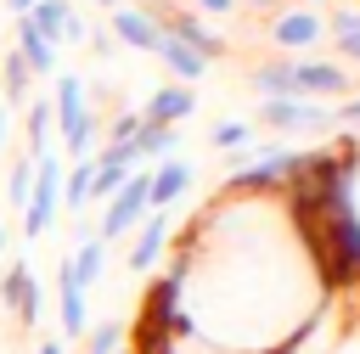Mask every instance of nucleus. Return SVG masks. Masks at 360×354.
Listing matches in <instances>:
<instances>
[{
  "mask_svg": "<svg viewBox=\"0 0 360 354\" xmlns=\"http://www.w3.org/2000/svg\"><path fill=\"white\" fill-rule=\"evenodd\" d=\"M0 303L17 315V326H39V281L28 270V258H11L0 275Z\"/></svg>",
  "mask_w": 360,
  "mask_h": 354,
  "instance_id": "nucleus-6",
  "label": "nucleus"
},
{
  "mask_svg": "<svg viewBox=\"0 0 360 354\" xmlns=\"http://www.w3.org/2000/svg\"><path fill=\"white\" fill-rule=\"evenodd\" d=\"M6 242H11V236H6V225H0V247H6Z\"/></svg>",
  "mask_w": 360,
  "mask_h": 354,
  "instance_id": "nucleus-36",
  "label": "nucleus"
},
{
  "mask_svg": "<svg viewBox=\"0 0 360 354\" xmlns=\"http://www.w3.org/2000/svg\"><path fill=\"white\" fill-rule=\"evenodd\" d=\"M321 34H326V17H321L315 6L281 11V17L270 22V45H281V51H315V45H321Z\"/></svg>",
  "mask_w": 360,
  "mask_h": 354,
  "instance_id": "nucleus-8",
  "label": "nucleus"
},
{
  "mask_svg": "<svg viewBox=\"0 0 360 354\" xmlns=\"http://www.w3.org/2000/svg\"><path fill=\"white\" fill-rule=\"evenodd\" d=\"M28 67H22V56L17 51H6V62H0V84H6V101H28Z\"/></svg>",
  "mask_w": 360,
  "mask_h": 354,
  "instance_id": "nucleus-23",
  "label": "nucleus"
},
{
  "mask_svg": "<svg viewBox=\"0 0 360 354\" xmlns=\"http://www.w3.org/2000/svg\"><path fill=\"white\" fill-rule=\"evenodd\" d=\"M68 264H73V275H79V287L90 292V287L101 281V270H107V242H96V236H90V242H79V247L68 253Z\"/></svg>",
  "mask_w": 360,
  "mask_h": 354,
  "instance_id": "nucleus-18",
  "label": "nucleus"
},
{
  "mask_svg": "<svg viewBox=\"0 0 360 354\" xmlns=\"http://www.w3.org/2000/svg\"><path fill=\"white\" fill-rule=\"evenodd\" d=\"M96 6H107V11H118V6H124V0H96Z\"/></svg>",
  "mask_w": 360,
  "mask_h": 354,
  "instance_id": "nucleus-35",
  "label": "nucleus"
},
{
  "mask_svg": "<svg viewBox=\"0 0 360 354\" xmlns=\"http://www.w3.org/2000/svg\"><path fill=\"white\" fill-rule=\"evenodd\" d=\"M56 315H62V337H84V326H90V315H84V287H79V275H73L68 258H62V270H56Z\"/></svg>",
  "mask_w": 360,
  "mask_h": 354,
  "instance_id": "nucleus-13",
  "label": "nucleus"
},
{
  "mask_svg": "<svg viewBox=\"0 0 360 354\" xmlns=\"http://www.w3.org/2000/svg\"><path fill=\"white\" fill-rule=\"evenodd\" d=\"M112 22V39L118 45H129V51H146V56H158V45H163V22L146 11V6H118V11H107Z\"/></svg>",
  "mask_w": 360,
  "mask_h": 354,
  "instance_id": "nucleus-7",
  "label": "nucleus"
},
{
  "mask_svg": "<svg viewBox=\"0 0 360 354\" xmlns=\"http://www.w3.org/2000/svg\"><path fill=\"white\" fill-rule=\"evenodd\" d=\"M197 6H202V11H214V17H231V11H236V0H197Z\"/></svg>",
  "mask_w": 360,
  "mask_h": 354,
  "instance_id": "nucleus-28",
  "label": "nucleus"
},
{
  "mask_svg": "<svg viewBox=\"0 0 360 354\" xmlns=\"http://www.w3.org/2000/svg\"><path fill=\"white\" fill-rule=\"evenodd\" d=\"M343 90H349V73H343L338 62H321V56L292 62V96L321 101V96H343Z\"/></svg>",
  "mask_w": 360,
  "mask_h": 354,
  "instance_id": "nucleus-9",
  "label": "nucleus"
},
{
  "mask_svg": "<svg viewBox=\"0 0 360 354\" xmlns=\"http://www.w3.org/2000/svg\"><path fill=\"white\" fill-rule=\"evenodd\" d=\"M17 56H22V67H28V73H62V67H56V56H62V51H56L45 34H34V28H28V17H17Z\"/></svg>",
  "mask_w": 360,
  "mask_h": 354,
  "instance_id": "nucleus-14",
  "label": "nucleus"
},
{
  "mask_svg": "<svg viewBox=\"0 0 360 354\" xmlns=\"http://www.w3.org/2000/svg\"><path fill=\"white\" fill-rule=\"evenodd\" d=\"M338 118H343V124H360V96H349V101H343V112H338Z\"/></svg>",
  "mask_w": 360,
  "mask_h": 354,
  "instance_id": "nucleus-29",
  "label": "nucleus"
},
{
  "mask_svg": "<svg viewBox=\"0 0 360 354\" xmlns=\"http://www.w3.org/2000/svg\"><path fill=\"white\" fill-rule=\"evenodd\" d=\"M62 169L68 163L56 152L34 157V185H28V202H22V236H45L56 225V214H62Z\"/></svg>",
  "mask_w": 360,
  "mask_h": 354,
  "instance_id": "nucleus-2",
  "label": "nucleus"
},
{
  "mask_svg": "<svg viewBox=\"0 0 360 354\" xmlns=\"http://www.w3.org/2000/svg\"><path fill=\"white\" fill-rule=\"evenodd\" d=\"M51 118H56V129H62V152H68L73 163L96 157V135H101V124H96V112H90V101H84V79H79V73H56Z\"/></svg>",
  "mask_w": 360,
  "mask_h": 354,
  "instance_id": "nucleus-1",
  "label": "nucleus"
},
{
  "mask_svg": "<svg viewBox=\"0 0 360 354\" xmlns=\"http://www.w3.org/2000/svg\"><path fill=\"white\" fill-rule=\"evenodd\" d=\"M191 112H197V90H191V84H163V90H152V101L141 107V118H146V124H163V129L186 124Z\"/></svg>",
  "mask_w": 360,
  "mask_h": 354,
  "instance_id": "nucleus-11",
  "label": "nucleus"
},
{
  "mask_svg": "<svg viewBox=\"0 0 360 354\" xmlns=\"http://www.w3.org/2000/svg\"><path fill=\"white\" fill-rule=\"evenodd\" d=\"M6 6H11L17 17H28V11H34V0H6Z\"/></svg>",
  "mask_w": 360,
  "mask_h": 354,
  "instance_id": "nucleus-33",
  "label": "nucleus"
},
{
  "mask_svg": "<svg viewBox=\"0 0 360 354\" xmlns=\"http://www.w3.org/2000/svg\"><path fill=\"white\" fill-rule=\"evenodd\" d=\"M51 129H56L51 101H45V96L28 101V157H45V152H51Z\"/></svg>",
  "mask_w": 360,
  "mask_h": 354,
  "instance_id": "nucleus-21",
  "label": "nucleus"
},
{
  "mask_svg": "<svg viewBox=\"0 0 360 354\" xmlns=\"http://www.w3.org/2000/svg\"><path fill=\"white\" fill-rule=\"evenodd\" d=\"M34 354H68V348H62V337H45V343H39Z\"/></svg>",
  "mask_w": 360,
  "mask_h": 354,
  "instance_id": "nucleus-31",
  "label": "nucleus"
},
{
  "mask_svg": "<svg viewBox=\"0 0 360 354\" xmlns=\"http://www.w3.org/2000/svg\"><path fill=\"white\" fill-rule=\"evenodd\" d=\"M248 79H253V90H259L264 101H287V96H292V62H259Z\"/></svg>",
  "mask_w": 360,
  "mask_h": 354,
  "instance_id": "nucleus-17",
  "label": "nucleus"
},
{
  "mask_svg": "<svg viewBox=\"0 0 360 354\" xmlns=\"http://www.w3.org/2000/svg\"><path fill=\"white\" fill-rule=\"evenodd\" d=\"M129 354H174V343H135Z\"/></svg>",
  "mask_w": 360,
  "mask_h": 354,
  "instance_id": "nucleus-30",
  "label": "nucleus"
},
{
  "mask_svg": "<svg viewBox=\"0 0 360 354\" xmlns=\"http://www.w3.org/2000/svg\"><path fill=\"white\" fill-rule=\"evenodd\" d=\"M186 191H191V163H186V157H163L158 169H146V202H152L158 214H169Z\"/></svg>",
  "mask_w": 360,
  "mask_h": 354,
  "instance_id": "nucleus-10",
  "label": "nucleus"
},
{
  "mask_svg": "<svg viewBox=\"0 0 360 354\" xmlns=\"http://www.w3.org/2000/svg\"><path fill=\"white\" fill-rule=\"evenodd\" d=\"M248 6H259V11H276V6H281V0H248Z\"/></svg>",
  "mask_w": 360,
  "mask_h": 354,
  "instance_id": "nucleus-34",
  "label": "nucleus"
},
{
  "mask_svg": "<svg viewBox=\"0 0 360 354\" xmlns=\"http://www.w3.org/2000/svg\"><path fill=\"white\" fill-rule=\"evenodd\" d=\"M129 146H135V157H174L180 135H174V129H163V124H146V118H141V129L129 135Z\"/></svg>",
  "mask_w": 360,
  "mask_h": 354,
  "instance_id": "nucleus-19",
  "label": "nucleus"
},
{
  "mask_svg": "<svg viewBox=\"0 0 360 354\" xmlns=\"http://www.w3.org/2000/svg\"><path fill=\"white\" fill-rule=\"evenodd\" d=\"M84 39H90V22L73 11V17H68V28H62V45H84Z\"/></svg>",
  "mask_w": 360,
  "mask_h": 354,
  "instance_id": "nucleus-27",
  "label": "nucleus"
},
{
  "mask_svg": "<svg viewBox=\"0 0 360 354\" xmlns=\"http://www.w3.org/2000/svg\"><path fill=\"white\" fill-rule=\"evenodd\" d=\"M152 214V202H146V169H135L112 197H107V208H101V230H96V242H118V236H129L141 219Z\"/></svg>",
  "mask_w": 360,
  "mask_h": 354,
  "instance_id": "nucleus-3",
  "label": "nucleus"
},
{
  "mask_svg": "<svg viewBox=\"0 0 360 354\" xmlns=\"http://www.w3.org/2000/svg\"><path fill=\"white\" fill-rule=\"evenodd\" d=\"M6 135H11V124H6V101H0V152H6Z\"/></svg>",
  "mask_w": 360,
  "mask_h": 354,
  "instance_id": "nucleus-32",
  "label": "nucleus"
},
{
  "mask_svg": "<svg viewBox=\"0 0 360 354\" xmlns=\"http://www.w3.org/2000/svg\"><path fill=\"white\" fill-rule=\"evenodd\" d=\"M62 208H90V157L62 169Z\"/></svg>",
  "mask_w": 360,
  "mask_h": 354,
  "instance_id": "nucleus-22",
  "label": "nucleus"
},
{
  "mask_svg": "<svg viewBox=\"0 0 360 354\" xmlns=\"http://www.w3.org/2000/svg\"><path fill=\"white\" fill-rule=\"evenodd\" d=\"M68 17H73V0H34L28 28H34V34H45V39L62 51V28H68Z\"/></svg>",
  "mask_w": 360,
  "mask_h": 354,
  "instance_id": "nucleus-16",
  "label": "nucleus"
},
{
  "mask_svg": "<svg viewBox=\"0 0 360 354\" xmlns=\"http://www.w3.org/2000/svg\"><path fill=\"white\" fill-rule=\"evenodd\" d=\"M248 140H253V129H248L242 118H219V124H214V146H219V152H236V146H248Z\"/></svg>",
  "mask_w": 360,
  "mask_h": 354,
  "instance_id": "nucleus-25",
  "label": "nucleus"
},
{
  "mask_svg": "<svg viewBox=\"0 0 360 354\" xmlns=\"http://www.w3.org/2000/svg\"><path fill=\"white\" fill-rule=\"evenodd\" d=\"M124 348H129V326L124 320L84 326V354H124Z\"/></svg>",
  "mask_w": 360,
  "mask_h": 354,
  "instance_id": "nucleus-20",
  "label": "nucleus"
},
{
  "mask_svg": "<svg viewBox=\"0 0 360 354\" xmlns=\"http://www.w3.org/2000/svg\"><path fill=\"white\" fill-rule=\"evenodd\" d=\"M135 129H141V112H118V118L107 124V140H129Z\"/></svg>",
  "mask_w": 360,
  "mask_h": 354,
  "instance_id": "nucleus-26",
  "label": "nucleus"
},
{
  "mask_svg": "<svg viewBox=\"0 0 360 354\" xmlns=\"http://www.w3.org/2000/svg\"><path fill=\"white\" fill-rule=\"evenodd\" d=\"M169 236H174V219L152 208V214L135 225V242H129V275H152L158 258L169 253Z\"/></svg>",
  "mask_w": 360,
  "mask_h": 354,
  "instance_id": "nucleus-5",
  "label": "nucleus"
},
{
  "mask_svg": "<svg viewBox=\"0 0 360 354\" xmlns=\"http://www.w3.org/2000/svg\"><path fill=\"white\" fill-rule=\"evenodd\" d=\"M163 34H174L180 45H191L202 62H214V56L225 51V39H219V34H214V28H208L197 11H169V17H163Z\"/></svg>",
  "mask_w": 360,
  "mask_h": 354,
  "instance_id": "nucleus-12",
  "label": "nucleus"
},
{
  "mask_svg": "<svg viewBox=\"0 0 360 354\" xmlns=\"http://www.w3.org/2000/svg\"><path fill=\"white\" fill-rule=\"evenodd\" d=\"M158 56H163V67L174 73V84H197L202 73H208V62L191 51V45H180L174 34H163V45H158Z\"/></svg>",
  "mask_w": 360,
  "mask_h": 354,
  "instance_id": "nucleus-15",
  "label": "nucleus"
},
{
  "mask_svg": "<svg viewBox=\"0 0 360 354\" xmlns=\"http://www.w3.org/2000/svg\"><path fill=\"white\" fill-rule=\"evenodd\" d=\"M28 185H34V157L11 163V174H6V202H11V208H22V202H28Z\"/></svg>",
  "mask_w": 360,
  "mask_h": 354,
  "instance_id": "nucleus-24",
  "label": "nucleus"
},
{
  "mask_svg": "<svg viewBox=\"0 0 360 354\" xmlns=\"http://www.w3.org/2000/svg\"><path fill=\"white\" fill-rule=\"evenodd\" d=\"M259 124H264V129L292 135V129H326V124H332V112H326L321 101L287 96V101H259Z\"/></svg>",
  "mask_w": 360,
  "mask_h": 354,
  "instance_id": "nucleus-4",
  "label": "nucleus"
}]
</instances>
